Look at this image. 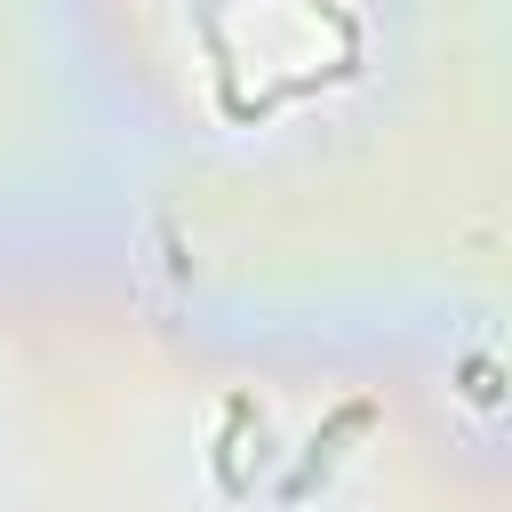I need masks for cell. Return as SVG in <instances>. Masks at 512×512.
Here are the masks:
<instances>
[{"instance_id": "2", "label": "cell", "mask_w": 512, "mask_h": 512, "mask_svg": "<svg viewBox=\"0 0 512 512\" xmlns=\"http://www.w3.org/2000/svg\"><path fill=\"white\" fill-rule=\"evenodd\" d=\"M464 392L488 408V400H496V368H488V360H472V368H464Z\"/></svg>"}, {"instance_id": "1", "label": "cell", "mask_w": 512, "mask_h": 512, "mask_svg": "<svg viewBox=\"0 0 512 512\" xmlns=\"http://www.w3.org/2000/svg\"><path fill=\"white\" fill-rule=\"evenodd\" d=\"M368 416H376V408H368V400H352V408H336V424H328V432H320V440H312V456H304V472H296V480H288V496H304V488H312V472H320V464H328V456H336V440H344V432H360V424H368Z\"/></svg>"}]
</instances>
